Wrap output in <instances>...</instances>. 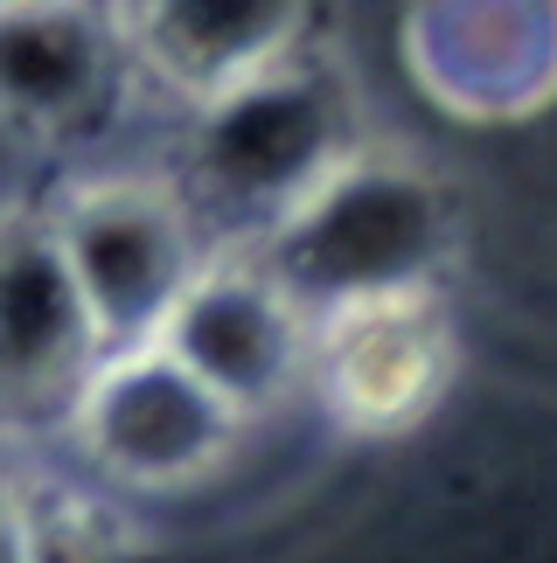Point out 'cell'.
<instances>
[{"mask_svg":"<svg viewBox=\"0 0 557 563\" xmlns=\"http://www.w3.org/2000/svg\"><path fill=\"white\" fill-rule=\"evenodd\" d=\"M356 140V91L314 49L188 112L182 195L217 251H244L335 175Z\"/></svg>","mask_w":557,"mask_h":563,"instance_id":"cell-1","label":"cell"},{"mask_svg":"<svg viewBox=\"0 0 557 563\" xmlns=\"http://www.w3.org/2000/svg\"><path fill=\"white\" fill-rule=\"evenodd\" d=\"M244 251L320 320L376 292L439 286L454 265V202L412 154L362 146Z\"/></svg>","mask_w":557,"mask_h":563,"instance_id":"cell-2","label":"cell"},{"mask_svg":"<svg viewBox=\"0 0 557 563\" xmlns=\"http://www.w3.org/2000/svg\"><path fill=\"white\" fill-rule=\"evenodd\" d=\"M42 216H50V236L105 355L161 341L167 313L182 307V292L217 251L182 181L146 175V167H98V175L63 181Z\"/></svg>","mask_w":557,"mask_h":563,"instance_id":"cell-3","label":"cell"},{"mask_svg":"<svg viewBox=\"0 0 557 563\" xmlns=\"http://www.w3.org/2000/svg\"><path fill=\"white\" fill-rule=\"evenodd\" d=\"M238 431L244 418H230L161 341H146V349H119L91 369L63 439L98 481L125 494H175L209 481L230 460Z\"/></svg>","mask_w":557,"mask_h":563,"instance_id":"cell-4","label":"cell"},{"mask_svg":"<svg viewBox=\"0 0 557 563\" xmlns=\"http://www.w3.org/2000/svg\"><path fill=\"white\" fill-rule=\"evenodd\" d=\"M454 369H460V328L446 286L376 292L314 320L307 383L320 389L328 418L362 431V439H391V431L433 418Z\"/></svg>","mask_w":557,"mask_h":563,"instance_id":"cell-5","label":"cell"},{"mask_svg":"<svg viewBox=\"0 0 557 563\" xmlns=\"http://www.w3.org/2000/svg\"><path fill=\"white\" fill-rule=\"evenodd\" d=\"M161 349L217 397L230 418H265L307 389L314 369V313L278 286L251 251H209L196 286L167 313Z\"/></svg>","mask_w":557,"mask_h":563,"instance_id":"cell-6","label":"cell"},{"mask_svg":"<svg viewBox=\"0 0 557 563\" xmlns=\"http://www.w3.org/2000/svg\"><path fill=\"white\" fill-rule=\"evenodd\" d=\"M98 362L105 341L70 286L50 216L0 209V439L63 431Z\"/></svg>","mask_w":557,"mask_h":563,"instance_id":"cell-7","label":"cell"},{"mask_svg":"<svg viewBox=\"0 0 557 563\" xmlns=\"http://www.w3.org/2000/svg\"><path fill=\"white\" fill-rule=\"evenodd\" d=\"M404 70L439 112L516 125L557 98V0H404Z\"/></svg>","mask_w":557,"mask_h":563,"instance_id":"cell-8","label":"cell"},{"mask_svg":"<svg viewBox=\"0 0 557 563\" xmlns=\"http://www.w3.org/2000/svg\"><path fill=\"white\" fill-rule=\"evenodd\" d=\"M133 49L125 21L98 0L56 14H8L0 21V125L21 140H84L119 112Z\"/></svg>","mask_w":557,"mask_h":563,"instance_id":"cell-9","label":"cell"},{"mask_svg":"<svg viewBox=\"0 0 557 563\" xmlns=\"http://www.w3.org/2000/svg\"><path fill=\"white\" fill-rule=\"evenodd\" d=\"M320 0H125L133 70L175 91L188 112L314 49Z\"/></svg>","mask_w":557,"mask_h":563,"instance_id":"cell-10","label":"cell"},{"mask_svg":"<svg viewBox=\"0 0 557 563\" xmlns=\"http://www.w3.org/2000/svg\"><path fill=\"white\" fill-rule=\"evenodd\" d=\"M0 563H35V487L0 466Z\"/></svg>","mask_w":557,"mask_h":563,"instance_id":"cell-11","label":"cell"},{"mask_svg":"<svg viewBox=\"0 0 557 563\" xmlns=\"http://www.w3.org/2000/svg\"><path fill=\"white\" fill-rule=\"evenodd\" d=\"M56 8H84V0H0V21L8 14H56Z\"/></svg>","mask_w":557,"mask_h":563,"instance_id":"cell-12","label":"cell"}]
</instances>
